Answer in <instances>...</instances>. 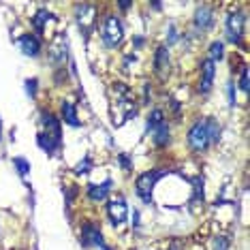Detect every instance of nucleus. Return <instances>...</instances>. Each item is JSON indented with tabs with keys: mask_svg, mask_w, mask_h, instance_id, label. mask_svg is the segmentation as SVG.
Here are the masks:
<instances>
[{
	"mask_svg": "<svg viewBox=\"0 0 250 250\" xmlns=\"http://www.w3.org/2000/svg\"><path fill=\"white\" fill-rule=\"evenodd\" d=\"M240 88L244 90V92H248V71H246V69L242 71V82H240Z\"/></svg>",
	"mask_w": 250,
	"mask_h": 250,
	"instance_id": "nucleus-25",
	"label": "nucleus"
},
{
	"mask_svg": "<svg viewBox=\"0 0 250 250\" xmlns=\"http://www.w3.org/2000/svg\"><path fill=\"white\" fill-rule=\"evenodd\" d=\"M75 171H77V173H88V171H90V158H83V161L77 165Z\"/></svg>",
	"mask_w": 250,
	"mask_h": 250,
	"instance_id": "nucleus-23",
	"label": "nucleus"
},
{
	"mask_svg": "<svg viewBox=\"0 0 250 250\" xmlns=\"http://www.w3.org/2000/svg\"><path fill=\"white\" fill-rule=\"evenodd\" d=\"M152 133H154V135H152V139H154V144H156V146H161V147H163V146H167V144H169V126H167L165 122L158 124V126L152 130Z\"/></svg>",
	"mask_w": 250,
	"mask_h": 250,
	"instance_id": "nucleus-16",
	"label": "nucleus"
},
{
	"mask_svg": "<svg viewBox=\"0 0 250 250\" xmlns=\"http://www.w3.org/2000/svg\"><path fill=\"white\" fill-rule=\"evenodd\" d=\"M82 244L83 246H96L101 250H109L107 248V244L103 242V235H101L99 229H94L92 225H86L82 229Z\"/></svg>",
	"mask_w": 250,
	"mask_h": 250,
	"instance_id": "nucleus-6",
	"label": "nucleus"
},
{
	"mask_svg": "<svg viewBox=\"0 0 250 250\" xmlns=\"http://www.w3.org/2000/svg\"><path fill=\"white\" fill-rule=\"evenodd\" d=\"M154 71L158 73V77H163L169 73V49L167 47H158L154 56Z\"/></svg>",
	"mask_w": 250,
	"mask_h": 250,
	"instance_id": "nucleus-12",
	"label": "nucleus"
},
{
	"mask_svg": "<svg viewBox=\"0 0 250 250\" xmlns=\"http://www.w3.org/2000/svg\"><path fill=\"white\" fill-rule=\"evenodd\" d=\"M161 122H165V120H163V111H161V109H154V111L150 113V118H147V126H146L147 133H152V130H154Z\"/></svg>",
	"mask_w": 250,
	"mask_h": 250,
	"instance_id": "nucleus-19",
	"label": "nucleus"
},
{
	"mask_svg": "<svg viewBox=\"0 0 250 250\" xmlns=\"http://www.w3.org/2000/svg\"><path fill=\"white\" fill-rule=\"evenodd\" d=\"M225 56V45L220 43V41H214L212 45H209V58L208 60H212V62H216V60H220Z\"/></svg>",
	"mask_w": 250,
	"mask_h": 250,
	"instance_id": "nucleus-18",
	"label": "nucleus"
},
{
	"mask_svg": "<svg viewBox=\"0 0 250 250\" xmlns=\"http://www.w3.org/2000/svg\"><path fill=\"white\" fill-rule=\"evenodd\" d=\"M20 47L21 52L26 56H30V58H37L39 54H41V43H39V39L35 35H24L20 39Z\"/></svg>",
	"mask_w": 250,
	"mask_h": 250,
	"instance_id": "nucleus-10",
	"label": "nucleus"
},
{
	"mask_svg": "<svg viewBox=\"0 0 250 250\" xmlns=\"http://www.w3.org/2000/svg\"><path fill=\"white\" fill-rule=\"evenodd\" d=\"M178 41V30H175V26L171 24L169 26V43H175Z\"/></svg>",
	"mask_w": 250,
	"mask_h": 250,
	"instance_id": "nucleus-26",
	"label": "nucleus"
},
{
	"mask_svg": "<svg viewBox=\"0 0 250 250\" xmlns=\"http://www.w3.org/2000/svg\"><path fill=\"white\" fill-rule=\"evenodd\" d=\"M43 126L47 128V137L54 141L56 146H60V124H58V120L52 116V113H43Z\"/></svg>",
	"mask_w": 250,
	"mask_h": 250,
	"instance_id": "nucleus-13",
	"label": "nucleus"
},
{
	"mask_svg": "<svg viewBox=\"0 0 250 250\" xmlns=\"http://www.w3.org/2000/svg\"><path fill=\"white\" fill-rule=\"evenodd\" d=\"M62 120L71 126H79V120H77V111L73 107L71 101H62Z\"/></svg>",
	"mask_w": 250,
	"mask_h": 250,
	"instance_id": "nucleus-15",
	"label": "nucleus"
},
{
	"mask_svg": "<svg viewBox=\"0 0 250 250\" xmlns=\"http://www.w3.org/2000/svg\"><path fill=\"white\" fill-rule=\"evenodd\" d=\"M109 190H111V180H105L103 184H88V197L92 201H103Z\"/></svg>",
	"mask_w": 250,
	"mask_h": 250,
	"instance_id": "nucleus-14",
	"label": "nucleus"
},
{
	"mask_svg": "<svg viewBox=\"0 0 250 250\" xmlns=\"http://www.w3.org/2000/svg\"><path fill=\"white\" fill-rule=\"evenodd\" d=\"M54 20V15L49 13V11H45V9H41L39 13L35 15V20H32V24H35V28L39 32H43L45 30V26H47V21H52Z\"/></svg>",
	"mask_w": 250,
	"mask_h": 250,
	"instance_id": "nucleus-17",
	"label": "nucleus"
},
{
	"mask_svg": "<svg viewBox=\"0 0 250 250\" xmlns=\"http://www.w3.org/2000/svg\"><path fill=\"white\" fill-rule=\"evenodd\" d=\"M195 26H197V30H201V32L209 30V28L214 26V11L209 7H199L195 13Z\"/></svg>",
	"mask_w": 250,
	"mask_h": 250,
	"instance_id": "nucleus-9",
	"label": "nucleus"
},
{
	"mask_svg": "<svg viewBox=\"0 0 250 250\" xmlns=\"http://www.w3.org/2000/svg\"><path fill=\"white\" fill-rule=\"evenodd\" d=\"M214 250H229V240H227V237H216Z\"/></svg>",
	"mask_w": 250,
	"mask_h": 250,
	"instance_id": "nucleus-21",
	"label": "nucleus"
},
{
	"mask_svg": "<svg viewBox=\"0 0 250 250\" xmlns=\"http://www.w3.org/2000/svg\"><path fill=\"white\" fill-rule=\"evenodd\" d=\"M220 139V124L216 118H201L188 130V146L195 152H206Z\"/></svg>",
	"mask_w": 250,
	"mask_h": 250,
	"instance_id": "nucleus-1",
	"label": "nucleus"
},
{
	"mask_svg": "<svg viewBox=\"0 0 250 250\" xmlns=\"http://www.w3.org/2000/svg\"><path fill=\"white\" fill-rule=\"evenodd\" d=\"M124 39V28L122 21L116 15H107L105 24H103V41L107 47H118Z\"/></svg>",
	"mask_w": 250,
	"mask_h": 250,
	"instance_id": "nucleus-2",
	"label": "nucleus"
},
{
	"mask_svg": "<svg viewBox=\"0 0 250 250\" xmlns=\"http://www.w3.org/2000/svg\"><path fill=\"white\" fill-rule=\"evenodd\" d=\"M13 165L18 167V173L20 175H26L28 169H30V163H28L26 158H13Z\"/></svg>",
	"mask_w": 250,
	"mask_h": 250,
	"instance_id": "nucleus-20",
	"label": "nucleus"
},
{
	"mask_svg": "<svg viewBox=\"0 0 250 250\" xmlns=\"http://www.w3.org/2000/svg\"><path fill=\"white\" fill-rule=\"evenodd\" d=\"M37 79H28V82H26V92L28 94H30V96H35L37 94Z\"/></svg>",
	"mask_w": 250,
	"mask_h": 250,
	"instance_id": "nucleus-22",
	"label": "nucleus"
},
{
	"mask_svg": "<svg viewBox=\"0 0 250 250\" xmlns=\"http://www.w3.org/2000/svg\"><path fill=\"white\" fill-rule=\"evenodd\" d=\"M214 73H216V66L212 60H206L201 64V83H199V90L203 94H208L212 90V83H214Z\"/></svg>",
	"mask_w": 250,
	"mask_h": 250,
	"instance_id": "nucleus-8",
	"label": "nucleus"
},
{
	"mask_svg": "<svg viewBox=\"0 0 250 250\" xmlns=\"http://www.w3.org/2000/svg\"><path fill=\"white\" fill-rule=\"evenodd\" d=\"M244 13L240 11H231L229 18H227V37H229L231 43H242V37H244Z\"/></svg>",
	"mask_w": 250,
	"mask_h": 250,
	"instance_id": "nucleus-4",
	"label": "nucleus"
},
{
	"mask_svg": "<svg viewBox=\"0 0 250 250\" xmlns=\"http://www.w3.org/2000/svg\"><path fill=\"white\" fill-rule=\"evenodd\" d=\"M94 13L96 11H94V7H90V4H79L77 7V24L83 30V35H88V30L94 26V20H96Z\"/></svg>",
	"mask_w": 250,
	"mask_h": 250,
	"instance_id": "nucleus-7",
	"label": "nucleus"
},
{
	"mask_svg": "<svg viewBox=\"0 0 250 250\" xmlns=\"http://www.w3.org/2000/svg\"><path fill=\"white\" fill-rule=\"evenodd\" d=\"M227 92H229V105L233 107L235 105V83L229 82V86H227Z\"/></svg>",
	"mask_w": 250,
	"mask_h": 250,
	"instance_id": "nucleus-24",
	"label": "nucleus"
},
{
	"mask_svg": "<svg viewBox=\"0 0 250 250\" xmlns=\"http://www.w3.org/2000/svg\"><path fill=\"white\" fill-rule=\"evenodd\" d=\"M49 56H52L54 64H64V60H66V37L64 35H58L56 43L52 45V52H49Z\"/></svg>",
	"mask_w": 250,
	"mask_h": 250,
	"instance_id": "nucleus-11",
	"label": "nucleus"
},
{
	"mask_svg": "<svg viewBox=\"0 0 250 250\" xmlns=\"http://www.w3.org/2000/svg\"><path fill=\"white\" fill-rule=\"evenodd\" d=\"M107 212H109L111 225L113 227H120L128 216V206L124 201V197H113L109 203H107Z\"/></svg>",
	"mask_w": 250,
	"mask_h": 250,
	"instance_id": "nucleus-5",
	"label": "nucleus"
},
{
	"mask_svg": "<svg viewBox=\"0 0 250 250\" xmlns=\"http://www.w3.org/2000/svg\"><path fill=\"white\" fill-rule=\"evenodd\" d=\"M165 171L163 169H156V171H146L141 173L137 178V184H135V190H137V195L144 199L146 203H152V190H154L156 186V180L161 178Z\"/></svg>",
	"mask_w": 250,
	"mask_h": 250,
	"instance_id": "nucleus-3",
	"label": "nucleus"
},
{
	"mask_svg": "<svg viewBox=\"0 0 250 250\" xmlns=\"http://www.w3.org/2000/svg\"><path fill=\"white\" fill-rule=\"evenodd\" d=\"M120 163H122V167H124V169H126V171H128V169H130V161H128V156L120 154Z\"/></svg>",
	"mask_w": 250,
	"mask_h": 250,
	"instance_id": "nucleus-27",
	"label": "nucleus"
}]
</instances>
